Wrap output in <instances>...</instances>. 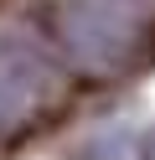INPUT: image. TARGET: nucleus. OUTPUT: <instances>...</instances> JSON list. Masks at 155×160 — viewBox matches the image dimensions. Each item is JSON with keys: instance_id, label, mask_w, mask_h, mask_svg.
<instances>
[{"instance_id": "f257e3e1", "label": "nucleus", "mask_w": 155, "mask_h": 160, "mask_svg": "<svg viewBox=\"0 0 155 160\" xmlns=\"http://www.w3.org/2000/svg\"><path fill=\"white\" fill-rule=\"evenodd\" d=\"M134 26V0H67V36L88 67H119Z\"/></svg>"}, {"instance_id": "f03ea898", "label": "nucleus", "mask_w": 155, "mask_h": 160, "mask_svg": "<svg viewBox=\"0 0 155 160\" xmlns=\"http://www.w3.org/2000/svg\"><path fill=\"white\" fill-rule=\"evenodd\" d=\"M140 160H155V129L145 134V150H140Z\"/></svg>"}]
</instances>
